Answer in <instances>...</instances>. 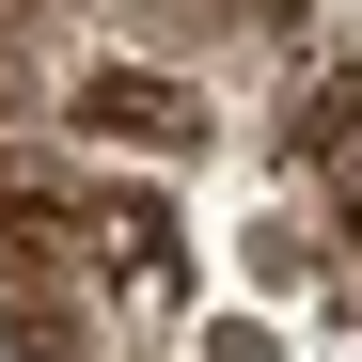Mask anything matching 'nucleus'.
I'll use <instances>...</instances> for the list:
<instances>
[{
    "label": "nucleus",
    "instance_id": "nucleus-1",
    "mask_svg": "<svg viewBox=\"0 0 362 362\" xmlns=\"http://www.w3.org/2000/svg\"><path fill=\"white\" fill-rule=\"evenodd\" d=\"M64 127H79L95 158H110V142H127V158H173V142H189V127H205V110H189V95H173L158 64H95V79L64 95Z\"/></svg>",
    "mask_w": 362,
    "mask_h": 362
},
{
    "label": "nucleus",
    "instance_id": "nucleus-2",
    "mask_svg": "<svg viewBox=\"0 0 362 362\" xmlns=\"http://www.w3.org/2000/svg\"><path fill=\"white\" fill-rule=\"evenodd\" d=\"M284 142L315 158V173L362 142V64H346V47H331V64H299V95H284Z\"/></svg>",
    "mask_w": 362,
    "mask_h": 362
},
{
    "label": "nucleus",
    "instance_id": "nucleus-3",
    "mask_svg": "<svg viewBox=\"0 0 362 362\" xmlns=\"http://www.w3.org/2000/svg\"><path fill=\"white\" fill-rule=\"evenodd\" d=\"M32 110V0H0V127Z\"/></svg>",
    "mask_w": 362,
    "mask_h": 362
},
{
    "label": "nucleus",
    "instance_id": "nucleus-4",
    "mask_svg": "<svg viewBox=\"0 0 362 362\" xmlns=\"http://www.w3.org/2000/svg\"><path fill=\"white\" fill-rule=\"evenodd\" d=\"M331 221H346V236H362V142H346V158H331Z\"/></svg>",
    "mask_w": 362,
    "mask_h": 362
},
{
    "label": "nucleus",
    "instance_id": "nucleus-5",
    "mask_svg": "<svg viewBox=\"0 0 362 362\" xmlns=\"http://www.w3.org/2000/svg\"><path fill=\"white\" fill-rule=\"evenodd\" d=\"M236 16H268V32H299V16H315V0H236Z\"/></svg>",
    "mask_w": 362,
    "mask_h": 362
}]
</instances>
